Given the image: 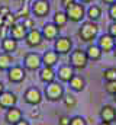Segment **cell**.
<instances>
[{
    "mask_svg": "<svg viewBox=\"0 0 116 125\" xmlns=\"http://www.w3.org/2000/svg\"><path fill=\"white\" fill-rule=\"evenodd\" d=\"M105 89H106V92L109 94L113 96V94L116 93V80L115 82H106V83H105Z\"/></svg>",
    "mask_w": 116,
    "mask_h": 125,
    "instance_id": "4dcf8cb0",
    "label": "cell"
},
{
    "mask_svg": "<svg viewBox=\"0 0 116 125\" xmlns=\"http://www.w3.org/2000/svg\"><path fill=\"white\" fill-rule=\"evenodd\" d=\"M67 22H68V18H67L65 12L59 10V12H55V13H54V18H52V23H55V25H57L59 29H61L62 26H65V25H67Z\"/></svg>",
    "mask_w": 116,
    "mask_h": 125,
    "instance_id": "d4e9b609",
    "label": "cell"
},
{
    "mask_svg": "<svg viewBox=\"0 0 116 125\" xmlns=\"http://www.w3.org/2000/svg\"><path fill=\"white\" fill-rule=\"evenodd\" d=\"M26 33H28V29L23 26V23H16L12 28H9V36L13 38V39H16V41L25 39Z\"/></svg>",
    "mask_w": 116,
    "mask_h": 125,
    "instance_id": "ac0fdd59",
    "label": "cell"
},
{
    "mask_svg": "<svg viewBox=\"0 0 116 125\" xmlns=\"http://www.w3.org/2000/svg\"><path fill=\"white\" fill-rule=\"evenodd\" d=\"M48 1H49V0H48Z\"/></svg>",
    "mask_w": 116,
    "mask_h": 125,
    "instance_id": "bcb514c9",
    "label": "cell"
},
{
    "mask_svg": "<svg viewBox=\"0 0 116 125\" xmlns=\"http://www.w3.org/2000/svg\"><path fill=\"white\" fill-rule=\"evenodd\" d=\"M22 23H23V26H25L28 31L35 28V26H33V19H32V18H26V19H23V22H22Z\"/></svg>",
    "mask_w": 116,
    "mask_h": 125,
    "instance_id": "d6a6232c",
    "label": "cell"
},
{
    "mask_svg": "<svg viewBox=\"0 0 116 125\" xmlns=\"http://www.w3.org/2000/svg\"><path fill=\"white\" fill-rule=\"evenodd\" d=\"M55 77H57V73L54 71L52 67H42L39 70V79H41V82H44L47 84L55 82Z\"/></svg>",
    "mask_w": 116,
    "mask_h": 125,
    "instance_id": "d6986e66",
    "label": "cell"
},
{
    "mask_svg": "<svg viewBox=\"0 0 116 125\" xmlns=\"http://www.w3.org/2000/svg\"><path fill=\"white\" fill-rule=\"evenodd\" d=\"M70 125H87V121L83 116L76 115V116H73V118L70 119Z\"/></svg>",
    "mask_w": 116,
    "mask_h": 125,
    "instance_id": "f546056e",
    "label": "cell"
},
{
    "mask_svg": "<svg viewBox=\"0 0 116 125\" xmlns=\"http://www.w3.org/2000/svg\"><path fill=\"white\" fill-rule=\"evenodd\" d=\"M16 23H18V18H16V15L9 12V13L4 16V25H3V26H6V28L9 29V28H12V26L16 25Z\"/></svg>",
    "mask_w": 116,
    "mask_h": 125,
    "instance_id": "4316f807",
    "label": "cell"
},
{
    "mask_svg": "<svg viewBox=\"0 0 116 125\" xmlns=\"http://www.w3.org/2000/svg\"><path fill=\"white\" fill-rule=\"evenodd\" d=\"M41 32H42L44 39H47V41H55L58 36H59V28H58L55 23H52V22L45 23L42 26V31Z\"/></svg>",
    "mask_w": 116,
    "mask_h": 125,
    "instance_id": "7c38bea8",
    "label": "cell"
},
{
    "mask_svg": "<svg viewBox=\"0 0 116 125\" xmlns=\"http://www.w3.org/2000/svg\"><path fill=\"white\" fill-rule=\"evenodd\" d=\"M100 119L103 122H115L116 121V109L112 105H105L102 109H100Z\"/></svg>",
    "mask_w": 116,
    "mask_h": 125,
    "instance_id": "e0dca14e",
    "label": "cell"
},
{
    "mask_svg": "<svg viewBox=\"0 0 116 125\" xmlns=\"http://www.w3.org/2000/svg\"><path fill=\"white\" fill-rule=\"evenodd\" d=\"M54 50L59 55H67L73 51V41L68 36H58L54 41Z\"/></svg>",
    "mask_w": 116,
    "mask_h": 125,
    "instance_id": "8992f818",
    "label": "cell"
},
{
    "mask_svg": "<svg viewBox=\"0 0 116 125\" xmlns=\"http://www.w3.org/2000/svg\"><path fill=\"white\" fill-rule=\"evenodd\" d=\"M59 61V54H58L55 50H48L42 54V65L44 67H52L57 65Z\"/></svg>",
    "mask_w": 116,
    "mask_h": 125,
    "instance_id": "9a60e30c",
    "label": "cell"
},
{
    "mask_svg": "<svg viewBox=\"0 0 116 125\" xmlns=\"http://www.w3.org/2000/svg\"><path fill=\"white\" fill-rule=\"evenodd\" d=\"M99 125H112V124H109V122H103V121H102Z\"/></svg>",
    "mask_w": 116,
    "mask_h": 125,
    "instance_id": "b9f144b4",
    "label": "cell"
},
{
    "mask_svg": "<svg viewBox=\"0 0 116 125\" xmlns=\"http://www.w3.org/2000/svg\"><path fill=\"white\" fill-rule=\"evenodd\" d=\"M30 116H32V118H39V111H38V109L32 111V112H30Z\"/></svg>",
    "mask_w": 116,
    "mask_h": 125,
    "instance_id": "74e56055",
    "label": "cell"
},
{
    "mask_svg": "<svg viewBox=\"0 0 116 125\" xmlns=\"http://www.w3.org/2000/svg\"><path fill=\"white\" fill-rule=\"evenodd\" d=\"M115 44H116L115 39H113L109 33H103V35H100L99 39H97V45H99V48H100L103 52H110V51H113Z\"/></svg>",
    "mask_w": 116,
    "mask_h": 125,
    "instance_id": "5bb4252c",
    "label": "cell"
},
{
    "mask_svg": "<svg viewBox=\"0 0 116 125\" xmlns=\"http://www.w3.org/2000/svg\"><path fill=\"white\" fill-rule=\"evenodd\" d=\"M44 41V36H42V32L39 29H29L26 36H25V42L26 45L30 47V48H35V47H39Z\"/></svg>",
    "mask_w": 116,
    "mask_h": 125,
    "instance_id": "30bf717a",
    "label": "cell"
},
{
    "mask_svg": "<svg viewBox=\"0 0 116 125\" xmlns=\"http://www.w3.org/2000/svg\"><path fill=\"white\" fill-rule=\"evenodd\" d=\"M3 92H4V84H3V83L0 82V94L3 93Z\"/></svg>",
    "mask_w": 116,
    "mask_h": 125,
    "instance_id": "ab89813d",
    "label": "cell"
},
{
    "mask_svg": "<svg viewBox=\"0 0 116 125\" xmlns=\"http://www.w3.org/2000/svg\"><path fill=\"white\" fill-rule=\"evenodd\" d=\"M86 16L88 18V21L97 22L100 19V16H102V7L100 6H96V4H91L86 10Z\"/></svg>",
    "mask_w": 116,
    "mask_h": 125,
    "instance_id": "cb8c5ba5",
    "label": "cell"
},
{
    "mask_svg": "<svg viewBox=\"0 0 116 125\" xmlns=\"http://www.w3.org/2000/svg\"><path fill=\"white\" fill-rule=\"evenodd\" d=\"M23 67L30 71H36L41 70L42 67V55H39L38 52H28L23 58Z\"/></svg>",
    "mask_w": 116,
    "mask_h": 125,
    "instance_id": "52a82bcc",
    "label": "cell"
},
{
    "mask_svg": "<svg viewBox=\"0 0 116 125\" xmlns=\"http://www.w3.org/2000/svg\"><path fill=\"white\" fill-rule=\"evenodd\" d=\"M13 65V57L7 52H0V71H7Z\"/></svg>",
    "mask_w": 116,
    "mask_h": 125,
    "instance_id": "603a6c76",
    "label": "cell"
},
{
    "mask_svg": "<svg viewBox=\"0 0 116 125\" xmlns=\"http://www.w3.org/2000/svg\"><path fill=\"white\" fill-rule=\"evenodd\" d=\"M62 100H64V105L68 108V109H73L76 105H77V99H76V96H73V94H64V97H62Z\"/></svg>",
    "mask_w": 116,
    "mask_h": 125,
    "instance_id": "83f0119b",
    "label": "cell"
},
{
    "mask_svg": "<svg viewBox=\"0 0 116 125\" xmlns=\"http://www.w3.org/2000/svg\"><path fill=\"white\" fill-rule=\"evenodd\" d=\"M74 74H76V73H74V68H73L70 64H62V65H59V68H58V71H57L58 79H59L61 82H64V83H68V82L73 79Z\"/></svg>",
    "mask_w": 116,
    "mask_h": 125,
    "instance_id": "2e32d148",
    "label": "cell"
},
{
    "mask_svg": "<svg viewBox=\"0 0 116 125\" xmlns=\"http://www.w3.org/2000/svg\"><path fill=\"white\" fill-rule=\"evenodd\" d=\"M109 18H110L113 22H116V3H113V4L109 6Z\"/></svg>",
    "mask_w": 116,
    "mask_h": 125,
    "instance_id": "1f68e13d",
    "label": "cell"
},
{
    "mask_svg": "<svg viewBox=\"0 0 116 125\" xmlns=\"http://www.w3.org/2000/svg\"><path fill=\"white\" fill-rule=\"evenodd\" d=\"M64 12H65L67 18H68V21H71V22H74V23L81 22V21L84 19V16H86L84 4H83V3H78V1L68 4Z\"/></svg>",
    "mask_w": 116,
    "mask_h": 125,
    "instance_id": "7a4b0ae2",
    "label": "cell"
},
{
    "mask_svg": "<svg viewBox=\"0 0 116 125\" xmlns=\"http://www.w3.org/2000/svg\"><path fill=\"white\" fill-rule=\"evenodd\" d=\"M70 116H67V115H62V116H59V119H58V125H70Z\"/></svg>",
    "mask_w": 116,
    "mask_h": 125,
    "instance_id": "836d02e7",
    "label": "cell"
},
{
    "mask_svg": "<svg viewBox=\"0 0 116 125\" xmlns=\"http://www.w3.org/2000/svg\"><path fill=\"white\" fill-rule=\"evenodd\" d=\"M16 103H18V96L13 93V92L4 90L3 93L0 94V108L1 109L13 108V106H16Z\"/></svg>",
    "mask_w": 116,
    "mask_h": 125,
    "instance_id": "8fae6325",
    "label": "cell"
},
{
    "mask_svg": "<svg viewBox=\"0 0 116 125\" xmlns=\"http://www.w3.org/2000/svg\"><path fill=\"white\" fill-rule=\"evenodd\" d=\"M16 1H23V0H16Z\"/></svg>",
    "mask_w": 116,
    "mask_h": 125,
    "instance_id": "f6af8a7d",
    "label": "cell"
},
{
    "mask_svg": "<svg viewBox=\"0 0 116 125\" xmlns=\"http://www.w3.org/2000/svg\"><path fill=\"white\" fill-rule=\"evenodd\" d=\"M15 125H30V124H29V121H26V119H23V118H22L20 121H18Z\"/></svg>",
    "mask_w": 116,
    "mask_h": 125,
    "instance_id": "8d00e7d4",
    "label": "cell"
},
{
    "mask_svg": "<svg viewBox=\"0 0 116 125\" xmlns=\"http://www.w3.org/2000/svg\"><path fill=\"white\" fill-rule=\"evenodd\" d=\"M7 79L10 83H22L26 79V68L22 65H12L7 70Z\"/></svg>",
    "mask_w": 116,
    "mask_h": 125,
    "instance_id": "ba28073f",
    "label": "cell"
},
{
    "mask_svg": "<svg viewBox=\"0 0 116 125\" xmlns=\"http://www.w3.org/2000/svg\"><path fill=\"white\" fill-rule=\"evenodd\" d=\"M109 35H110L113 39H116V22H112V23L109 25Z\"/></svg>",
    "mask_w": 116,
    "mask_h": 125,
    "instance_id": "e575fe53",
    "label": "cell"
},
{
    "mask_svg": "<svg viewBox=\"0 0 116 125\" xmlns=\"http://www.w3.org/2000/svg\"><path fill=\"white\" fill-rule=\"evenodd\" d=\"M84 51L87 54V58L91 60V61H99L103 55V51L99 48V45H94V44H90Z\"/></svg>",
    "mask_w": 116,
    "mask_h": 125,
    "instance_id": "44dd1931",
    "label": "cell"
},
{
    "mask_svg": "<svg viewBox=\"0 0 116 125\" xmlns=\"http://www.w3.org/2000/svg\"><path fill=\"white\" fill-rule=\"evenodd\" d=\"M22 118H23V112H22V109H19L18 106H13V108L6 109L4 121H6L9 125H15L18 121H20Z\"/></svg>",
    "mask_w": 116,
    "mask_h": 125,
    "instance_id": "4fadbf2b",
    "label": "cell"
},
{
    "mask_svg": "<svg viewBox=\"0 0 116 125\" xmlns=\"http://www.w3.org/2000/svg\"><path fill=\"white\" fill-rule=\"evenodd\" d=\"M1 48H3V52L13 54L18 50V41L10 36H4V38H1Z\"/></svg>",
    "mask_w": 116,
    "mask_h": 125,
    "instance_id": "ffe728a7",
    "label": "cell"
},
{
    "mask_svg": "<svg viewBox=\"0 0 116 125\" xmlns=\"http://www.w3.org/2000/svg\"><path fill=\"white\" fill-rule=\"evenodd\" d=\"M97 33H99V25L93 21L83 22L78 29V36L83 42H91L93 39H96Z\"/></svg>",
    "mask_w": 116,
    "mask_h": 125,
    "instance_id": "6da1fadb",
    "label": "cell"
},
{
    "mask_svg": "<svg viewBox=\"0 0 116 125\" xmlns=\"http://www.w3.org/2000/svg\"><path fill=\"white\" fill-rule=\"evenodd\" d=\"M113 55L116 57V44H115V47H113Z\"/></svg>",
    "mask_w": 116,
    "mask_h": 125,
    "instance_id": "7bdbcfd3",
    "label": "cell"
},
{
    "mask_svg": "<svg viewBox=\"0 0 116 125\" xmlns=\"http://www.w3.org/2000/svg\"><path fill=\"white\" fill-rule=\"evenodd\" d=\"M15 15H16V18H23V19L30 18V7H29V6H25V7L19 9Z\"/></svg>",
    "mask_w": 116,
    "mask_h": 125,
    "instance_id": "f1b7e54d",
    "label": "cell"
},
{
    "mask_svg": "<svg viewBox=\"0 0 116 125\" xmlns=\"http://www.w3.org/2000/svg\"><path fill=\"white\" fill-rule=\"evenodd\" d=\"M93 0H80V3H91Z\"/></svg>",
    "mask_w": 116,
    "mask_h": 125,
    "instance_id": "60d3db41",
    "label": "cell"
},
{
    "mask_svg": "<svg viewBox=\"0 0 116 125\" xmlns=\"http://www.w3.org/2000/svg\"><path fill=\"white\" fill-rule=\"evenodd\" d=\"M87 64H88V58H87V54L84 50L81 48H77V50H73L70 52V65L76 70H83L86 68Z\"/></svg>",
    "mask_w": 116,
    "mask_h": 125,
    "instance_id": "3957f363",
    "label": "cell"
},
{
    "mask_svg": "<svg viewBox=\"0 0 116 125\" xmlns=\"http://www.w3.org/2000/svg\"><path fill=\"white\" fill-rule=\"evenodd\" d=\"M77 0H61V4L64 6V7H67L68 4H71V3H76Z\"/></svg>",
    "mask_w": 116,
    "mask_h": 125,
    "instance_id": "d590c367",
    "label": "cell"
},
{
    "mask_svg": "<svg viewBox=\"0 0 116 125\" xmlns=\"http://www.w3.org/2000/svg\"><path fill=\"white\" fill-rule=\"evenodd\" d=\"M29 7H30V13L35 18H45L51 10V4L48 0H33Z\"/></svg>",
    "mask_w": 116,
    "mask_h": 125,
    "instance_id": "5b68a950",
    "label": "cell"
},
{
    "mask_svg": "<svg viewBox=\"0 0 116 125\" xmlns=\"http://www.w3.org/2000/svg\"><path fill=\"white\" fill-rule=\"evenodd\" d=\"M68 83H70V87H71L73 90H76V92H81V90H84V87H86V80H84V77H81V76H78V74H74L73 79H71Z\"/></svg>",
    "mask_w": 116,
    "mask_h": 125,
    "instance_id": "7402d4cb",
    "label": "cell"
},
{
    "mask_svg": "<svg viewBox=\"0 0 116 125\" xmlns=\"http://www.w3.org/2000/svg\"><path fill=\"white\" fill-rule=\"evenodd\" d=\"M102 1H103L105 4H109V6L113 4V3H116V0H102Z\"/></svg>",
    "mask_w": 116,
    "mask_h": 125,
    "instance_id": "f35d334b",
    "label": "cell"
},
{
    "mask_svg": "<svg viewBox=\"0 0 116 125\" xmlns=\"http://www.w3.org/2000/svg\"><path fill=\"white\" fill-rule=\"evenodd\" d=\"M42 92L38 89V87H29L26 89V92L23 93V100L28 103V105H32V106H36L42 102Z\"/></svg>",
    "mask_w": 116,
    "mask_h": 125,
    "instance_id": "9c48e42d",
    "label": "cell"
},
{
    "mask_svg": "<svg viewBox=\"0 0 116 125\" xmlns=\"http://www.w3.org/2000/svg\"><path fill=\"white\" fill-rule=\"evenodd\" d=\"M65 90H64V86L58 82H52V83H48L47 87H45V97L51 102H58L64 97Z\"/></svg>",
    "mask_w": 116,
    "mask_h": 125,
    "instance_id": "277c9868",
    "label": "cell"
},
{
    "mask_svg": "<svg viewBox=\"0 0 116 125\" xmlns=\"http://www.w3.org/2000/svg\"><path fill=\"white\" fill-rule=\"evenodd\" d=\"M113 100H115V102H116V93L113 94Z\"/></svg>",
    "mask_w": 116,
    "mask_h": 125,
    "instance_id": "ee69618b",
    "label": "cell"
},
{
    "mask_svg": "<svg viewBox=\"0 0 116 125\" xmlns=\"http://www.w3.org/2000/svg\"><path fill=\"white\" fill-rule=\"evenodd\" d=\"M103 79L106 82H115L116 80V67H109L103 70Z\"/></svg>",
    "mask_w": 116,
    "mask_h": 125,
    "instance_id": "484cf974",
    "label": "cell"
}]
</instances>
